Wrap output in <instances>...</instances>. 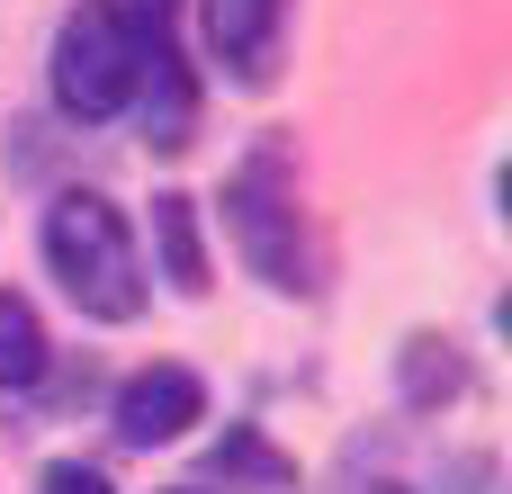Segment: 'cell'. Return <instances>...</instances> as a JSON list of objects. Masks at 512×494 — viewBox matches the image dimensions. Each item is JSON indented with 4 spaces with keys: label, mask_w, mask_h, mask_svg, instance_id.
<instances>
[{
    "label": "cell",
    "mask_w": 512,
    "mask_h": 494,
    "mask_svg": "<svg viewBox=\"0 0 512 494\" xmlns=\"http://www.w3.org/2000/svg\"><path fill=\"white\" fill-rule=\"evenodd\" d=\"M189 423H207V387H198V369L153 360V369H135V378L117 387V441H126V450H162V441H180Z\"/></svg>",
    "instance_id": "obj_5"
},
{
    "label": "cell",
    "mask_w": 512,
    "mask_h": 494,
    "mask_svg": "<svg viewBox=\"0 0 512 494\" xmlns=\"http://www.w3.org/2000/svg\"><path fill=\"white\" fill-rule=\"evenodd\" d=\"M36 494H117V486H108V477H99L90 459H54V468H45V486H36Z\"/></svg>",
    "instance_id": "obj_11"
},
{
    "label": "cell",
    "mask_w": 512,
    "mask_h": 494,
    "mask_svg": "<svg viewBox=\"0 0 512 494\" xmlns=\"http://www.w3.org/2000/svg\"><path fill=\"white\" fill-rule=\"evenodd\" d=\"M459 387H468V369H459L450 342H432V333L405 342V396H414V405H441V396H459Z\"/></svg>",
    "instance_id": "obj_9"
},
{
    "label": "cell",
    "mask_w": 512,
    "mask_h": 494,
    "mask_svg": "<svg viewBox=\"0 0 512 494\" xmlns=\"http://www.w3.org/2000/svg\"><path fill=\"white\" fill-rule=\"evenodd\" d=\"M171 494H198V486H171Z\"/></svg>",
    "instance_id": "obj_12"
},
{
    "label": "cell",
    "mask_w": 512,
    "mask_h": 494,
    "mask_svg": "<svg viewBox=\"0 0 512 494\" xmlns=\"http://www.w3.org/2000/svg\"><path fill=\"white\" fill-rule=\"evenodd\" d=\"M216 477H252V486H270V494H288L297 486V468L261 441V432H225V450H216Z\"/></svg>",
    "instance_id": "obj_10"
},
{
    "label": "cell",
    "mask_w": 512,
    "mask_h": 494,
    "mask_svg": "<svg viewBox=\"0 0 512 494\" xmlns=\"http://www.w3.org/2000/svg\"><path fill=\"white\" fill-rule=\"evenodd\" d=\"M225 234H234V252L252 261L261 288H279V297H315V288H324L288 135H261V144L234 162V180H225Z\"/></svg>",
    "instance_id": "obj_1"
},
{
    "label": "cell",
    "mask_w": 512,
    "mask_h": 494,
    "mask_svg": "<svg viewBox=\"0 0 512 494\" xmlns=\"http://www.w3.org/2000/svg\"><path fill=\"white\" fill-rule=\"evenodd\" d=\"M45 270L63 279V297L99 324H135L144 315V261H135V234L126 216L99 198V189H63L45 207Z\"/></svg>",
    "instance_id": "obj_2"
},
{
    "label": "cell",
    "mask_w": 512,
    "mask_h": 494,
    "mask_svg": "<svg viewBox=\"0 0 512 494\" xmlns=\"http://www.w3.org/2000/svg\"><path fill=\"white\" fill-rule=\"evenodd\" d=\"M45 360H54V342H45L36 306L0 288V387H36V378H45Z\"/></svg>",
    "instance_id": "obj_8"
},
{
    "label": "cell",
    "mask_w": 512,
    "mask_h": 494,
    "mask_svg": "<svg viewBox=\"0 0 512 494\" xmlns=\"http://www.w3.org/2000/svg\"><path fill=\"white\" fill-rule=\"evenodd\" d=\"M153 243H162V279H171L180 297H198V288H207V243H198V198L162 189V198H153Z\"/></svg>",
    "instance_id": "obj_7"
},
{
    "label": "cell",
    "mask_w": 512,
    "mask_h": 494,
    "mask_svg": "<svg viewBox=\"0 0 512 494\" xmlns=\"http://www.w3.org/2000/svg\"><path fill=\"white\" fill-rule=\"evenodd\" d=\"M45 72H54V108H63V117L108 126V117L135 99V18H126V0H81V9H63Z\"/></svg>",
    "instance_id": "obj_3"
},
{
    "label": "cell",
    "mask_w": 512,
    "mask_h": 494,
    "mask_svg": "<svg viewBox=\"0 0 512 494\" xmlns=\"http://www.w3.org/2000/svg\"><path fill=\"white\" fill-rule=\"evenodd\" d=\"M279 27H288V0H207V45L243 90L279 72Z\"/></svg>",
    "instance_id": "obj_6"
},
{
    "label": "cell",
    "mask_w": 512,
    "mask_h": 494,
    "mask_svg": "<svg viewBox=\"0 0 512 494\" xmlns=\"http://www.w3.org/2000/svg\"><path fill=\"white\" fill-rule=\"evenodd\" d=\"M171 9L180 0H135L126 18H135V126H144V144L153 153H180L189 144V126H198V81H189V63H180V45H171Z\"/></svg>",
    "instance_id": "obj_4"
}]
</instances>
